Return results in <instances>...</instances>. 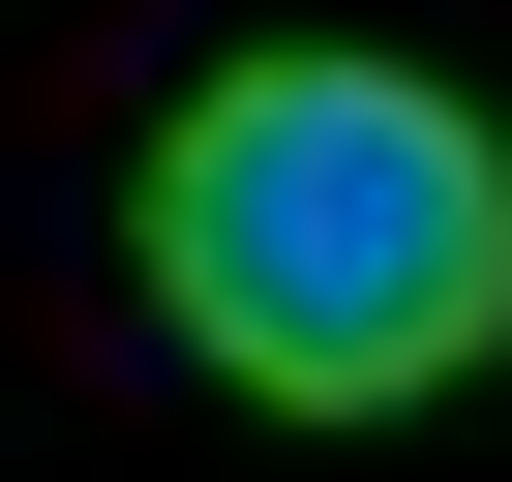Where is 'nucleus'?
Here are the masks:
<instances>
[{
    "instance_id": "obj_1",
    "label": "nucleus",
    "mask_w": 512,
    "mask_h": 482,
    "mask_svg": "<svg viewBox=\"0 0 512 482\" xmlns=\"http://www.w3.org/2000/svg\"><path fill=\"white\" fill-rule=\"evenodd\" d=\"M121 272H151V332H181L211 392H272V422H392V392L512 362V151H482V91L302 31V61H211V91L151 121Z\"/></svg>"
}]
</instances>
